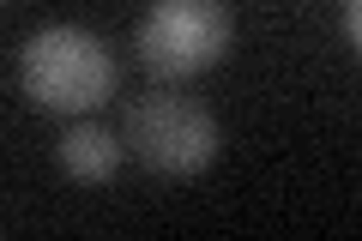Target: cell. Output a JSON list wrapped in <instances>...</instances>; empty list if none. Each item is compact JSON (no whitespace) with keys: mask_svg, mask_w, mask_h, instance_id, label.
Returning <instances> with one entry per match:
<instances>
[{"mask_svg":"<svg viewBox=\"0 0 362 241\" xmlns=\"http://www.w3.org/2000/svg\"><path fill=\"white\" fill-rule=\"evenodd\" d=\"M18 85L37 109L49 114H90L103 109L121 85V66L109 42L85 25H49L25 42L18 54Z\"/></svg>","mask_w":362,"mask_h":241,"instance_id":"obj_1","label":"cell"},{"mask_svg":"<svg viewBox=\"0 0 362 241\" xmlns=\"http://www.w3.org/2000/svg\"><path fill=\"white\" fill-rule=\"evenodd\" d=\"M235 42V13L230 0H151L133 30V49H139V66L163 85H181V78H199L230 54Z\"/></svg>","mask_w":362,"mask_h":241,"instance_id":"obj_2","label":"cell"},{"mask_svg":"<svg viewBox=\"0 0 362 241\" xmlns=\"http://www.w3.org/2000/svg\"><path fill=\"white\" fill-rule=\"evenodd\" d=\"M121 145L139 157L151 175H169V181H187V175H206L223 151V133L211 121L206 102L194 97H139L127 102V121H121Z\"/></svg>","mask_w":362,"mask_h":241,"instance_id":"obj_3","label":"cell"},{"mask_svg":"<svg viewBox=\"0 0 362 241\" xmlns=\"http://www.w3.org/2000/svg\"><path fill=\"white\" fill-rule=\"evenodd\" d=\"M54 157H61V169L78 181V187H103V181L121 175V157H127V145H121L109 127H97V121H78V127L61 133Z\"/></svg>","mask_w":362,"mask_h":241,"instance_id":"obj_4","label":"cell"},{"mask_svg":"<svg viewBox=\"0 0 362 241\" xmlns=\"http://www.w3.org/2000/svg\"><path fill=\"white\" fill-rule=\"evenodd\" d=\"M344 37H350V42L362 37V0H344Z\"/></svg>","mask_w":362,"mask_h":241,"instance_id":"obj_5","label":"cell"},{"mask_svg":"<svg viewBox=\"0 0 362 241\" xmlns=\"http://www.w3.org/2000/svg\"><path fill=\"white\" fill-rule=\"evenodd\" d=\"M0 6H6V0H0Z\"/></svg>","mask_w":362,"mask_h":241,"instance_id":"obj_6","label":"cell"}]
</instances>
